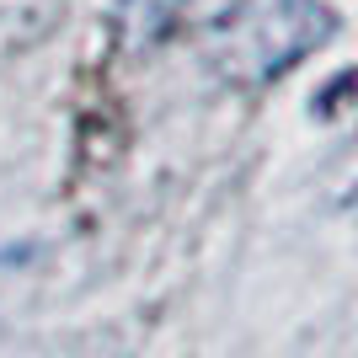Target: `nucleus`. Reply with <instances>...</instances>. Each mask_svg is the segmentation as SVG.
I'll return each instance as SVG.
<instances>
[{
  "mask_svg": "<svg viewBox=\"0 0 358 358\" xmlns=\"http://www.w3.org/2000/svg\"><path fill=\"white\" fill-rule=\"evenodd\" d=\"M327 32H331V16L315 0H252L214 38L220 43V70L230 80L257 86V80L289 70L299 54H310Z\"/></svg>",
  "mask_w": 358,
  "mask_h": 358,
  "instance_id": "1",
  "label": "nucleus"
}]
</instances>
